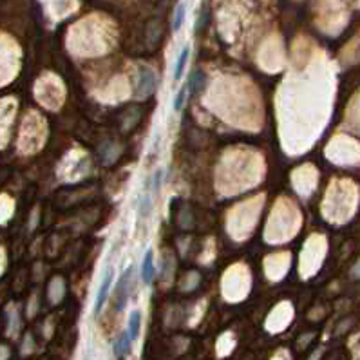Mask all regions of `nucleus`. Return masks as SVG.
<instances>
[{"label":"nucleus","mask_w":360,"mask_h":360,"mask_svg":"<svg viewBox=\"0 0 360 360\" xmlns=\"http://www.w3.org/2000/svg\"><path fill=\"white\" fill-rule=\"evenodd\" d=\"M185 95H187V87H183V89H181L179 93L176 95V98H174V111H176V113H179L181 109H183L185 98H187Z\"/></svg>","instance_id":"obj_11"},{"label":"nucleus","mask_w":360,"mask_h":360,"mask_svg":"<svg viewBox=\"0 0 360 360\" xmlns=\"http://www.w3.org/2000/svg\"><path fill=\"white\" fill-rule=\"evenodd\" d=\"M205 85H207V74L198 69V71L192 72L187 91H190V95H198V93H201L205 89Z\"/></svg>","instance_id":"obj_6"},{"label":"nucleus","mask_w":360,"mask_h":360,"mask_svg":"<svg viewBox=\"0 0 360 360\" xmlns=\"http://www.w3.org/2000/svg\"><path fill=\"white\" fill-rule=\"evenodd\" d=\"M138 214H140V217H147L150 214V210H152V198H150L149 194H145V196H141L140 199H138Z\"/></svg>","instance_id":"obj_9"},{"label":"nucleus","mask_w":360,"mask_h":360,"mask_svg":"<svg viewBox=\"0 0 360 360\" xmlns=\"http://www.w3.org/2000/svg\"><path fill=\"white\" fill-rule=\"evenodd\" d=\"M163 168H158L156 170V174H154V177H152V189L154 190H159V187H161V183H163Z\"/></svg>","instance_id":"obj_12"},{"label":"nucleus","mask_w":360,"mask_h":360,"mask_svg":"<svg viewBox=\"0 0 360 360\" xmlns=\"http://www.w3.org/2000/svg\"><path fill=\"white\" fill-rule=\"evenodd\" d=\"M127 331H129V335H131L132 340H136V338L140 337V329H141V313L138 310L132 311L131 317H129V326H127Z\"/></svg>","instance_id":"obj_8"},{"label":"nucleus","mask_w":360,"mask_h":360,"mask_svg":"<svg viewBox=\"0 0 360 360\" xmlns=\"http://www.w3.org/2000/svg\"><path fill=\"white\" fill-rule=\"evenodd\" d=\"M185 15H187V6L179 4L176 8V13H174V20H172V29L174 31H179L181 29V26L185 22Z\"/></svg>","instance_id":"obj_10"},{"label":"nucleus","mask_w":360,"mask_h":360,"mask_svg":"<svg viewBox=\"0 0 360 360\" xmlns=\"http://www.w3.org/2000/svg\"><path fill=\"white\" fill-rule=\"evenodd\" d=\"M189 56H190V49L189 47H183V51L179 53L176 60V65H174V80L179 81L183 78V72L185 67H187V62H189Z\"/></svg>","instance_id":"obj_7"},{"label":"nucleus","mask_w":360,"mask_h":360,"mask_svg":"<svg viewBox=\"0 0 360 360\" xmlns=\"http://www.w3.org/2000/svg\"><path fill=\"white\" fill-rule=\"evenodd\" d=\"M141 279H143L145 284H150L154 281V275H156V266H154V252L152 250H147L145 252L143 261H141Z\"/></svg>","instance_id":"obj_4"},{"label":"nucleus","mask_w":360,"mask_h":360,"mask_svg":"<svg viewBox=\"0 0 360 360\" xmlns=\"http://www.w3.org/2000/svg\"><path fill=\"white\" fill-rule=\"evenodd\" d=\"M131 342H132V338H131V335H129V331L120 335V337L116 338V342H114V347H113L114 356H116V358H123L127 353L131 351Z\"/></svg>","instance_id":"obj_5"},{"label":"nucleus","mask_w":360,"mask_h":360,"mask_svg":"<svg viewBox=\"0 0 360 360\" xmlns=\"http://www.w3.org/2000/svg\"><path fill=\"white\" fill-rule=\"evenodd\" d=\"M158 87V76L156 72L152 71L150 67H140V72H138V96L140 98H147L156 91Z\"/></svg>","instance_id":"obj_1"},{"label":"nucleus","mask_w":360,"mask_h":360,"mask_svg":"<svg viewBox=\"0 0 360 360\" xmlns=\"http://www.w3.org/2000/svg\"><path fill=\"white\" fill-rule=\"evenodd\" d=\"M113 277H114L113 268H107V270H105L104 279H102V284H100L98 293H96V301H95V313H96V315H98L100 311H102L105 301H107L109 290H111V286H113Z\"/></svg>","instance_id":"obj_3"},{"label":"nucleus","mask_w":360,"mask_h":360,"mask_svg":"<svg viewBox=\"0 0 360 360\" xmlns=\"http://www.w3.org/2000/svg\"><path fill=\"white\" fill-rule=\"evenodd\" d=\"M134 275V268L129 266L125 272L122 274L120 281L116 284V310L123 311L127 306V299H129V288H131V279Z\"/></svg>","instance_id":"obj_2"}]
</instances>
